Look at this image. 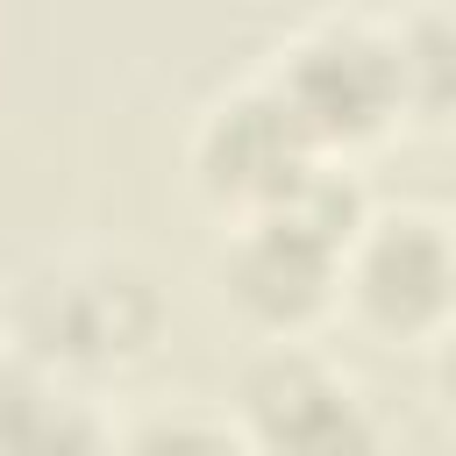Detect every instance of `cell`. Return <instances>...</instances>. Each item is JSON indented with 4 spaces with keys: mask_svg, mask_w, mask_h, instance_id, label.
Listing matches in <instances>:
<instances>
[{
    "mask_svg": "<svg viewBox=\"0 0 456 456\" xmlns=\"http://www.w3.org/2000/svg\"><path fill=\"white\" fill-rule=\"evenodd\" d=\"M449 285H456V256L428 221H385V235H370L363 271H356V292L385 328H413L442 314Z\"/></svg>",
    "mask_w": 456,
    "mask_h": 456,
    "instance_id": "3",
    "label": "cell"
},
{
    "mask_svg": "<svg viewBox=\"0 0 456 456\" xmlns=\"http://www.w3.org/2000/svg\"><path fill=\"white\" fill-rule=\"evenodd\" d=\"M321 285H328V242L306 235V228H292L285 214L264 221L242 242V256H235V292L256 314H299V306L321 299Z\"/></svg>",
    "mask_w": 456,
    "mask_h": 456,
    "instance_id": "5",
    "label": "cell"
},
{
    "mask_svg": "<svg viewBox=\"0 0 456 456\" xmlns=\"http://www.w3.org/2000/svg\"><path fill=\"white\" fill-rule=\"evenodd\" d=\"M249 413H256L271 456H370L363 413L306 356H271L249 378Z\"/></svg>",
    "mask_w": 456,
    "mask_h": 456,
    "instance_id": "2",
    "label": "cell"
},
{
    "mask_svg": "<svg viewBox=\"0 0 456 456\" xmlns=\"http://www.w3.org/2000/svg\"><path fill=\"white\" fill-rule=\"evenodd\" d=\"M157 328V299L142 292L135 271H64L43 278L28 292V335L50 356H78V363H107L142 349Z\"/></svg>",
    "mask_w": 456,
    "mask_h": 456,
    "instance_id": "1",
    "label": "cell"
},
{
    "mask_svg": "<svg viewBox=\"0 0 456 456\" xmlns=\"http://www.w3.org/2000/svg\"><path fill=\"white\" fill-rule=\"evenodd\" d=\"M121 456H228V449H221V435H207V428H150V435H135Z\"/></svg>",
    "mask_w": 456,
    "mask_h": 456,
    "instance_id": "6",
    "label": "cell"
},
{
    "mask_svg": "<svg viewBox=\"0 0 456 456\" xmlns=\"http://www.w3.org/2000/svg\"><path fill=\"white\" fill-rule=\"evenodd\" d=\"M392 57L363 36H328L314 50H299V86H292V121L299 128H363L378 121L385 93H392Z\"/></svg>",
    "mask_w": 456,
    "mask_h": 456,
    "instance_id": "4",
    "label": "cell"
},
{
    "mask_svg": "<svg viewBox=\"0 0 456 456\" xmlns=\"http://www.w3.org/2000/svg\"><path fill=\"white\" fill-rule=\"evenodd\" d=\"M442 392H449V406H456V342H449V356H442Z\"/></svg>",
    "mask_w": 456,
    "mask_h": 456,
    "instance_id": "7",
    "label": "cell"
}]
</instances>
